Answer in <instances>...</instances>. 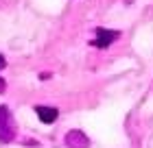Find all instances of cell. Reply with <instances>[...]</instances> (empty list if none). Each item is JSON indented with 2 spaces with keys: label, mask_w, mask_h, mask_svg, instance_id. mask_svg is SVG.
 I'll return each instance as SVG.
<instances>
[{
  "label": "cell",
  "mask_w": 153,
  "mask_h": 148,
  "mask_svg": "<svg viewBox=\"0 0 153 148\" xmlns=\"http://www.w3.org/2000/svg\"><path fill=\"white\" fill-rule=\"evenodd\" d=\"M16 137V122H13V116L7 105H0V142L9 144L11 139Z\"/></svg>",
  "instance_id": "1"
},
{
  "label": "cell",
  "mask_w": 153,
  "mask_h": 148,
  "mask_svg": "<svg viewBox=\"0 0 153 148\" xmlns=\"http://www.w3.org/2000/svg\"><path fill=\"white\" fill-rule=\"evenodd\" d=\"M118 37H120V31H112V29H99V31H96V39L92 41V46L107 48V46H112Z\"/></svg>",
  "instance_id": "2"
},
{
  "label": "cell",
  "mask_w": 153,
  "mask_h": 148,
  "mask_svg": "<svg viewBox=\"0 0 153 148\" xmlns=\"http://www.w3.org/2000/svg\"><path fill=\"white\" fill-rule=\"evenodd\" d=\"M64 142H66L68 148H90V139H88V135H85V133H81L79 129L68 131Z\"/></svg>",
  "instance_id": "3"
},
{
  "label": "cell",
  "mask_w": 153,
  "mask_h": 148,
  "mask_svg": "<svg viewBox=\"0 0 153 148\" xmlns=\"http://www.w3.org/2000/svg\"><path fill=\"white\" fill-rule=\"evenodd\" d=\"M35 113H37V118L42 120V122H46V124H53L55 120H57V116H59L55 107H44V105H37Z\"/></svg>",
  "instance_id": "4"
},
{
  "label": "cell",
  "mask_w": 153,
  "mask_h": 148,
  "mask_svg": "<svg viewBox=\"0 0 153 148\" xmlns=\"http://www.w3.org/2000/svg\"><path fill=\"white\" fill-rule=\"evenodd\" d=\"M4 89H7V83L0 79V94H4Z\"/></svg>",
  "instance_id": "5"
},
{
  "label": "cell",
  "mask_w": 153,
  "mask_h": 148,
  "mask_svg": "<svg viewBox=\"0 0 153 148\" xmlns=\"http://www.w3.org/2000/svg\"><path fill=\"white\" fill-rule=\"evenodd\" d=\"M4 66H7V61H4V57H2V54H0V70H2Z\"/></svg>",
  "instance_id": "6"
}]
</instances>
